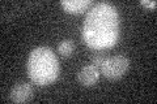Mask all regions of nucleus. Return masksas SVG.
Masks as SVG:
<instances>
[{
    "instance_id": "nucleus-2",
    "label": "nucleus",
    "mask_w": 157,
    "mask_h": 104,
    "mask_svg": "<svg viewBox=\"0 0 157 104\" xmlns=\"http://www.w3.org/2000/svg\"><path fill=\"white\" fill-rule=\"evenodd\" d=\"M29 78L38 86L51 85L60 74V64L51 48L41 46L34 48L28 60Z\"/></svg>"
},
{
    "instance_id": "nucleus-7",
    "label": "nucleus",
    "mask_w": 157,
    "mask_h": 104,
    "mask_svg": "<svg viewBox=\"0 0 157 104\" xmlns=\"http://www.w3.org/2000/svg\"><path fill=\"white\" fill-rule=\"evenodd\" d=\"M73 51H75V42H73L72 39H64V41H62L60 44L58 46V53L63 57L71 56Z\"/></svg>"
},
{
    "instance_id": "nucleus-5",
    "label": "nucleus",
    "mask_w": 157,
    "mask_h": 104,
    "mask_svg": "<svg viewBox=\"0 0 157 104\" xmlns=\"http://www.w3.org/2000/svg\"><path fill=\"white\" fill-rule=\"evenodd\" d=\"M98 78H100V68L93 65V64H88V65L82 66L80 72L77 73V81L81 83L82 86H93L97 83Z\"/></svg>"
},
{
    "instance_id": "nucleus-9",
    "label": "nucleus",
    "mask_w": 157,
    "mask_h": 104,
    "mask_svg": "<svg viewBox=\"0 0 157 104\" xmlns=\"http://www.w3.org/2000/svg\"><path fill=\"white\" fill-rule=\"evenodd\" d=\"M140 4L143 7H147V8H151V9H155L156 5H157V2H149V0H140Z\"/></svg>"
},
{
    "instance_id": "nucleus-4",
    "label": "nucleus",
    "mask_w": 157,
    "mask_h": 104,
    "mask_svg": "<svg viewBox=\"0 0 157 104\" xmlns=\"http://www.w3.org/2000/svg\"><path fill=\"white\" fill-rule=\"evenodd\" d=\"M33 95H34L33 87L26 82L16 83L12 87L11 92H9V98H11V100L13 103H26L29 100H32Z\"/></svg>"
},
{
    "instance_id": "nucleus-1",
    "label": "nucleus",
    "mask_w": 157,
    "mask_h": 104,
    "mask_svg": "<svg viewBox=\"0 0 157 104\" xmlns=\"http://www.w3.org/2000/svg\"><path fill=\"white\" fill-rule=\"evenodd\" d=\"M119 13L113 4H94L82 23V41L92 49L111 48L119 39Z\"/></svg>"
},
{
    "instance_id": "nucleus-3",
    "label": "nucleus",
    "mask_w": 157,
    "mask_h": 104,
    "mask_svg": "<svg viewBox=\"0 0 157 104\" xmlns=\"http://www.w3.org/2000/svg\"><path fill=\"white\" fill-rule=\"evenodd\" d=\"M128 68H130L128 59L122 55L106 57L105 61L102 63V65L100 66L101 73L104 74L107 80H111V81L122 78L127 73Z\"/></svg>"
},
{
    "instance_id": "nucleus-8",
    "label": "nucleus",
    "mask_w": 157,
    "mask_h": 104,
    "mask_svg": "<svg viewBox=\"0 0 157 104\" xmlns=\"http://www.w3.org/2000/svg\"><path fill=\"white\" fill-rule=\"evenodd\" d=\"M105 59H106V57L102 55V53H97V55H94V56L92 57V64L100 68V66L102 65V63L105 61Z\"/></svg>"
},
{
    "instance_id": "nucleus-6",
    "label": "nucleus",
    "mask_w": 157,
    "mask_h": 104,
    "mask_svg": "<svg viewBox=\"0 0 157 104\" xmlns=\"http://www.w3.org/2000/svg\"><path fill=\"white\" fill-rule=\"evenodd\" d=\"M92 5V0H62V7L64 8V11L72 14L84 13Z\"/></svg>"
}]
</instances>
